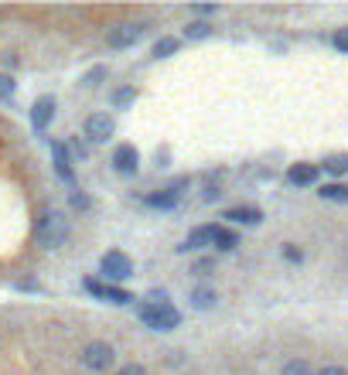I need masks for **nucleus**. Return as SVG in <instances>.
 Instances as JSON below:
<instances>
[{
	"mask_svg": "<svg viewBox=\"0 0 348 375\" xmlns=\"http://www.w3.org/2000/svg\"><path fill=\"white\" fill-rule=\"evenodd\" d=\"M68 219H65L62 212H55V208H48L41 212V219L34 225V235H38V246H45V250H62L65 242H68Z\"/></svg>",
	"mask_w": 348,
	"mask_h": 375,
	"instance_id": "obj_1",
	"label": "nucleus"
},
{
	"mask_svg": "<svg viewBox=\"0 0 348 375\" xmlns=\"http://www.w3.org/2000/svg\"><path fill=\"white\" fill-rule=\"evenodd\" d=\"M137 314H140V321L147 328L154 331H174L181 324V314L174 311V304H137Z\"/></svg>",
	"mask_w": 348,
	"mask_h": 375,
	"instance_id": "obj_2",
	"label": "nucleus"
},
{
	"mask_svg": "<svg viewBox=\"0 0 348 375\" xmlns=\"http://www.w3.org/2000/svg\"><path fill=\"white\" fill-rule=\"evenodd\" d=\"M99 269H103V280L106 283H123V280L133 277V260H130L127 252L113 250L99 260Z\"/></svg>",
	"mask_w": 348,
	"mask_h": 375,
	"instance_id": "obj_3",
	"label": "nucleus"
},
{
	"mask_svg": "<svg viewBox=\"0 0 348 375\" xmlns=\"http://www.w3.org/2000/svg\"><path fill=\"white\" fill-rule=\"evenodd\" d=\"M82 365L89 369V372H106V369H113V361H116V355H113V348L106 341H93L82 348Z\"/></svg>",
	"mask_w": 348,
	"mask_h": 375,
	"instance_id": "obj_4",
	"label": "nucleus"
},
{
	"mask_svg": "<svg viewBox=\"0 0 348 375\" xmlns=\"http://www.w3.org/2000/svg\"><path fill=\"white\" fill-rule=\"evenodd\" d=\"M113 130H116V123H113L110 113H93V116L86 120V140L89 143H106L113 137Z\"/></svg>",
	"mask_w": 348,
	"mask_h": 375,
	"instance_id": "obj_5",
	"label": "nucleus"
},
{
	"mask_svg": "<svg viewBox=\"0 0 348 375\" xmlns=\"http://www.w3.org/2000/svg\"><path fill=\"white\" fill-rule=\"evenodd\" d=\"M82 287H86V290H89L93 297H99V300H110V304H116V307H127L130 300H133V297L127 294V290H120V287H113V283L93 280V277H89V280L82 283Z\"/></svg>",
	"mask_w": 348,
	"mask_h": 375,
	"instance_id": "obj_6",
	"label": "nucleus"
},
{
	"mask_svg": "<svg viewBox=\"0 0 348 375\" xmlns=\"http://www.w3.org/2000/svg\"><path fill=\"white\" fill-rule=\"evenodd\" d=\"M219 232H222V225H198V229H191L188 239L178 246V252H191V250H205V246H215Z\"/></svg>",
	"mask_w": 348,
	"mask_h": 375,
	"instance_id": "obj_7",
	"label": "nucleus"
},
{
	"mask_svg": "<svg viewBox=\"0 0 348 375\" xmlns=\"http://www.w3.org/2000/svg\"><path fill=\"white\" fill-rule=\"evenodd\" d=\"M140 168V154H137V147L133 143H120L116 150H113V171L116 174H137Z\"/></svg>",
	"mask_w": 348,
	"mask_h": 375,
	"instance_id": "obj_8",
	"label": "nucleus"
},
{
	"mask_svg": "<svg viewBox=\"0 0 348 375\" xmlns=\"http://www.w3.org/2000/svg\"><path fill=\"white\" fill-rule=\"evenodd\" d=\"M143 28L140 24H116V28H110V34H106V45L110 48H130L140 41Z\"/></svg>",
	"mask_w": 348,
	"mask_h": 375,
	"instance_id": "obj_9",
	"label": "nucleus"
},
{
	"mask_svg": "<svg viewBox=\"0 0 348 375\" xmlns=\"http://www.w3.org/2000/svg\"><path fill=\"white\" fill-rule=\"evenodd\" d=\"M51 120H55V99H51V96H41L31 106V126L34 130H45Z\"/></svg>",
	"mask_w": 348,
	"mask_h": 375,
	"instance_id": "obj_10",
	"label": "nucleus"
},
{
	"mask_svg": "<svg viewBox=\"0 0 348 375\" xmlns=\"http://www.w3.org/2000/svg\"><path fill=\"white\" fill-rule=\"evenodd\" d=\"M222 219H229L232 225H260V222H263V212L253 208V205H239V208H229Z\"/></svg>",
	"mask_w": 348,
	"mask_h": 375,
	"instance_id": "obj_11",
	"label": "nucleus"
},
{
	"mask_svg": "<svg viewBox=\"0 0 348 375\" xmlns=\"http://www.w3.org/2000/svg\"><path fill=\"white\" fill-rule=\"evenodd\" d=\"M287 181H290V185H297V188L314 185V181H317V168H314V164H294V168L287 171Z\"/></svg>",
	"mask_w": 348,
	"mask_h": 375,
	"instance_id": "obj_12",
	"label": "nucleus"
},
{
	"mask_svg": "<svg viewBox=\"0 0 348 375\" xmlns=\"http://www.w3.org/2000/svg\"><path fill=\"white\" fill-rule=\"evenodd\" d=\"M51 154H55V171H58V178L72 181V160H68V147H65V143H51Z\"/></svg>",
	"mask_w": 348,
	"mask_h": 375,
	"instance_id": "obj_13",
	"label": "nucleus"
},
{
	"mask_svg": "<svg viewBox=\"0 0 348 375\" xmlns=\"http://www.w3.org/2000/svg\"><path fill=\"white\" fill-rule=\"evenodd\" d=\"M215 290H208V287H198V290H191V307L195 311H212L215 307Z\"/></svg>",
	"mask_w": 348,
	"mask_h": 375,
	"instance_id": "obj_14",
	"label": "nucleus"
},
{
	"mask_svg": "<svg viewBox=\"0 0 348 375\" xmlns=\"http://www.w3.org/2000/svg\"><path fill=\"white\" fill-rule=\"evenodd\" d=\"M147 205H150V208H160V212H168V208H174V205H178V191L164 188L160 195H147Z\"/></svg>",
	"mask_w": 348,
	"mask_h": 375,
	"instance_id": "obj_15",
	"label": "nucleus"
},
{
	"mask_svg": "<svg viewBox=\"0 0 348 375\" xmlns=\"http://www.w3.org/2000/svg\"><path fill=\"white\" fill-rule=\"evenodd\" d=\"M317 195H321L324 202H338V205H345V202H348V188H345V185H338V181H334V185H324L321 191H317Z\"/></svg>",
	"mask_w": 348,
	"mask_h": 375,
	"instance_id": "obj_16",
	"label": "nucleus"
},
{
	"mask_svg": "<svg viewBox=\"0 0 348 375\" xmlns=\"http://www.w3.org/2000/svg\"><path fill=\"white\" fill-rule=\"evenodd\" d=\"M324 171H328V174H348V154L324 157Z\"/></svg>",
	"mask_w": 348,
	"mask_h": 375,
	"instance_id": "obj_17",
	"label": "nucleus"
},
{
	"mask_svg": "<svg viewBox=\"0 0 348 375\" xmlns=\"http://www.w3.org/2000/svg\"><path fill=\"white\" fill-rule=\"evenodd\" d=\"M106 76H110V68H106V65H96V68H89V72L82 76V86H86V89H96Z\"/></svg>",
	"mask_w": 348,
	"mask_h": 375,
	"instance_id": "obj_18",
	"label": "nucleus"
},
{
	"mask_svg": "<svg viewBox=\"0 0 348 375\" xmlns=\"http://www.w3.org/2000/svg\"><path fill=\"white\" fill-rule=\"evenodd\" d=\"M236 246H239V235L229 232V229H222L219 239H215V250H219V252H232Z\"/></svg>",
	"mask_w": 348,
	"mask_h": 375,
	"instance_id": "obj_19",
	"label": "nucleus"
},
{
	"mask_svg": "<svg viewBox=\"0 0 348 375\" xmlns=\"http://www.w3.org/2000/svg\"><path fill=\"white\" fill-rule=\"evenodd\" d=\"M133 99H137V89H133V86H123V89H116V93H113V106H116V110H123V106H130Z\"/></svg>",
	"mask_w": 348,
	"mask_h": 375,
	"instance_id": "obj_20",
	"label": "nucleus"
},
{
	"mask_svg": "<svg viewBox=\"0 0 348 375\" xmlns=\"http://www.w3.org/2000/svg\"><path fill=\"white\" fill-rule=\"evenodd\" d=\"M280 375H314V372H311V365L304 359H290L284 369H280Z\"/></svg>",
	"mask_w": 348,
	"mask_h": 375,
	"instance_id": "obj_21",
	"label": "nucleus"
},
{
	"mask_svg": "<svg viewBox=\"0 0 348 375\" xmlns=\"http://www.w3.org/2000/svg\"><path fill=\"white\" fill-rule=\"evenodd\" d=\"M174 51H178V38H160L150 55H154V58H168V55H174Z\"/></svg>",
	"mask_w": 348,
	"mask_h": 375,
	"instance_id": "obj_22",
	"label": "nucleus"
},
{
	"mask_svg": "<svg viewBox=\"0 0 348 375\" xmlns=\"http://www.w3.org/2000/svg\"><path fill=\"white\" fill-rule=\"evenodd\" d=\"M68 205H72L76 212H89V208H93V202H89V195H86V191H79V188H76V191L68 195Z\"/></svg>",
	"mask_w": 348,
	"mask_h": 375,
	"instance_id": "obj_23",
	"label": "nucleus"
},
{
	"mask_svg": "<svg viewBox=\"0 0 348 375\" xmlns=\"http://www.w3.org/2000/svg\"><path fill=\"white\" fill-rule=\"evenodd\" d=\"M185 34H188V38H195V41H198V38H208V34H212V24H205V21H195V24H188V28H185Z\"/></svg>",
	"mask_w": 348,
	"mask_h": 375,
	"instance_id": "obj_24",
	"label": "nucleus"
},
{
	"mask_svg": "<svg viewBox=\"0 0 348 375\" xmlns=\"http://www.w3.org/2000/svg\"><path fill=\"white\" fill-rule=\"evenodd\" d=\"M212 269H215V260H198V263L191 266V273H195V277H208Z\"/></svg>",
	"mask_w": 348,
	"mask_h": 375,
	"instance_id": "obj_25",
	"label": "nucleus"
},
{
	"mask_svg": "<svg viewBox=\"0 0 348 375\" xmlns=\"http://www.w3.org/2000/svg\"><path fill=\"white\" fill-rule=\"evenodd\" d=\"M280 252H284V260H287V263H301V260H304V252L297 250L294 242H287V246H284V250H280Z\"/></svg>",
	"mask_w": 348,
	"mask_h": 375,
	"instance_id": "obj_26",
	"label": "nucleus"
},
{
	"mask_svg": "<svg viewBox=\"0 0 348 375\" xmlns=\"http://www.w3.org/2000/svg\"><path fill=\"white\" fill-rule=\"evenodd\" d=\"M0 99H14V78L0 76Z\"/></svg>",
	"mask_w": 348,
	"mask_h": 375,
	"instance_id": "obj_27",
	"label": "nucleus"
},
{
	"mask_svg": "<svg viewBox=\"0 0 348 375\" xmlns=\"http://www.w3.org/2000/svg\"><path fill=\"white\" fill-rule=\"evenodd\" d=\"M332 45L338 48V51H345V55H348V28H338V31H334Z\"/></svg>",
	"mask_w": 348,
	"mask_h": 375,
	"instance_id": "obj_28",
	"label": "nucleus"
},
{
	"mask_svg": "<svg viewBox=\"0 0 348 375\" xmlns=\"http://www.w3.org/2000/svg\"><path fill=\"white\" fill-rule=\"evenodd\" d=\"M116 375H147V369H143V365H137V361H130V365H123Z\"/></svg>",
	"mask_w": 348,
	"mask_h": 375,
	"instance_id": "obj_29",
	"label": "nucleus"
},
{
	"mask_svg": "<svg viewBox=\"0 0 348 375\" xmlns=\"http://www.w3.org/2000/svg\"><path fill=\"white\" fill-rule=\"evenodd\" d=\"M147 304H171V300H168L164 290H150V294H147Z\"/></svg>",
	"mask_w": 348,
	"mask_h": 375,
	"instance_id": "obj_30",
	"label": "nucleus"
},
{
	"mask_svg": "<svg viewBox=\"0 0 348 375\" xmlns=\"http://www.w3.org/2000/svg\"><path fill=\"white\" fill-rule=\"evenodd\" d=\"M191 11H195V14H215L219 7H215V4H195Z\"/></svg>",
	"mask_w": 348,
	"mask_h": 375,
	"instance_id": "obj_31",
	"label": "nucleus"
},
{
	"mask_svg": "<svg viewBox=\"0 0 348 375\" xmlns=\"http://www.w3.org/2000/svg\"><path fill=\"white\" fill-rule=\"evenodd\" d=\"M317 375H348V369H342V365H324Z\"/></svg>",
	"mask_w": 348,
	"mask_h": 375,
	"instance_id": "obj_32",
	"label": "nucleus"
},
{
	"mask_svg": "<svg viewBox=\"0 0 348 375\" xmlns=\"http://www.w3.org/2000/svg\"><path fill=\"white\" fill-rule=\"evenodd\" d=\"M219 195H222L219 188H205V202H212V198H219Z\"/></svg>",
	"mask_w": 348,
	"mask_h": 375,
	"instance_id": "obj_33",
	"label": "nucleus"
},
{
	"mask_svg": "<svg viewBox=\"0 0 348 375\" xmlns=\"http://www.w3.org/2000/svg\"><path fill=\"white\" fill-rule=\"evenodd\" d=\"M72 150H76V154H79V157H86V143H79V140H72Z\"/></svg>",
	"mask_w": 348,
	"mask_h": 375,
	"instance_id": "obj_34",
	"label": "nucleus"
}]
</instances>
